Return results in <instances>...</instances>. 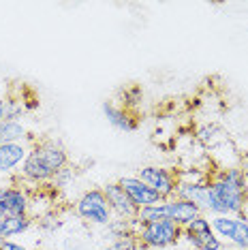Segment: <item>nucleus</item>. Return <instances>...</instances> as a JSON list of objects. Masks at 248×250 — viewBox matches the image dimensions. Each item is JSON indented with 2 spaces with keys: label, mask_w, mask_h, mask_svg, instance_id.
Segmentation results:
<instances>
[{
  "label": "nucleus",
  "mask_w": 248,
  "mask_h": 250,
  "mask_svg": "<svg viewBox=\"0 0 248 250\" xmlns=\"http://www.w3.org/2000/svg\"><path fill=\"white\" fill-rule=\"evenodd\" d=\"M248 209V173L242 167H218L207 180V216H242Z\"/></svg>",
  "instance_id": "f257e3e1"
},
{
  "label": "nucleus",
  "mask_w": 248,
  "mask_h": 250,
  "mask_svg": "<svg viewBox=\"0 0 248 250\" xmlns=\"http://www.w3.org/2000/svg\"><path fill=\"white\" fill-rule=\"evenodd\" d=\"M69 165V154L64 146L56 139L35 141L28 150V156L20 169L18 182L20 184H49L60 169Z\"/></svg>",
  "instance_id": "f03ea898"
},
{
  "label": "nucleus",
  "mask_w": 248,
  "mask_h": 250,
  "mask_svg": "<svg viewBox=\"0 0 248 250\" xmlns=\"http://www.w3.org/2000/svg\"><path fill=\"white\" fill-rule=\"evenodd\" d=\"M75 214L83 223L101 227V229L114 218V212H111L109 203H107L103 188H90L82 192V197L75 201Z\"/></svg>",
  "instance_id": "7ed1b4c3"
},
{
  "label": "nucleus",
  "mask_w": 248,
  "mask_h": 250,
  "mask_svg": "<svg viewBox=\"0 0 248 250\" xmlns=\"http://www.w3.org/2000/svg\"><path fill=\"white\" fill-rule=\"evenodd\" d=\"M135 235L142 248H169L182 240V227L171 220H156V223L139 225Z\"/></svg>",
  "instance_id": "20e7f679"
},
{
  "label": "nucleus",
  "mask_w": 248,
  "mask_h": 250,
  "mask_svg": "<svg viewBox=\"0 0 248 250\" xmlns=\"http://www.w3.org/2000/svg\"><path fill=\"white\" fill-rule=\"evenodd\" d=\"M212 231L223 244L227 242L238 250H248V220L246 216H210Z\"/></svg>",
  "instance_id": "39448f33"
},
{
  "label": "nucleus",
  "mask_w": 248,
  "mask_h": 250,
  "mask_svg": "<svg viewBox=\"0 0 248 250\" xmlns=\"http://www.w3.org/2000/svg\"><path fill=\"white\" fill-rule=\"evenodd\" d=\"M182 240L193 250H223L225 244L212 231L210 216L201 214L182 229Z\"/></svg>",
  "instance_id": "423d86ee"
},
{
  "label": "nucleus",
  "mask_w": 248,
  "mask_h": 250,
  "mask_svg": "<svg viewBox=\"0 0 248 250\" xmlns=\"http://www.w3.org/2000/svg\"><path fill=\"white\" fill-rule=\"evenodd\" d=\"M135 175H137L145 186H150V188L154 190L163 201H165V199L176 197L178 175H176L173 169L161 167V165H145V167H142Z\"/></svg>",
  "instance_id": "0eeeda50"
},
{
  "label": "nucleus",
  "mask_w": 248,
  "mask_h": 250,
  "mask_svg": "<svg viewBox=\"0 0 248 250\" xmlns=\"http://www.w3.org/2000/svg\"><path fill=\"white\" fill-rule=\"evenodd\" d=\"M103 192H105V199H107V203H109L114 216H118V218H128V220L137 218L139 208L131 201V197L124 192V188L118 182H107L103 186Z\"/></svg>",
  "instance_id": "6e6552de"
},
{
  "label": "nucleus",
  "mask_w": 248,
  "mask_h": 250,
  "mask_svg": "<svg viewBox=\"0 0 248 250\" xmlns=\"http://www.w3.org/2000/svg\"><path fill=\"white\" fill-rule=\"evenodd\" d=\"M118 184L122 186L124 192L131 197V201L139 209L148 208V206H156V203H163V199L156 195V192L152 190L150 186H145L144 182L137 178V175H122V178L118 180Z\"/></svg>",
  "instance_id": "1a4fd4ad"
},
{
  "label": "nucleus",
  "mask_w": 248,
  "mask_h": 250,
  "mask_svg": "<svg viewBox=\"0 0 248 250\" xmlns=\"http://www.w3.org/2000/svg\"><path fill=\"white\" fill-rule=\"evenodd\" d=\"M0 208H2L4 216H24V214H30V190H28L26 186H21L20 182L7 186V188H4Z\"/></svg>",
  "instance_id": "9d476101"
},
{
  "label": "nucleus",
  "mask_w": 248,
  "mask_h": 250,
  "mask_svg": "<svg viewBox=\"0 0 248 250\" xmlns=\"http://www.w3.org/2000/svg\"><path fill=\"white\" fill-rule=\"evenodd\" d=\"M163 209H165V220H171V223L180 225L184 229L190 220H195L197 216H201V209L190 201H184L180 197H171L163 201Z\"/></svg>",
  "instance_id": "9b49d317"
},
{
  "label": "nucleus",
  "mask_w": 248,
  "mask_h": 250,
  "mask_svg": "<svg viewBox=\"0 0 248 250\" xmlns=\"http://www.w3.org/2000/svg\"><path fill=\"white\" fill-rule=\"evenodd\" d=\"M28 150V144H0V173L9 175L21 169Z\"/></svg>",
  "instance_id": "f8f14e48"
},
{
  "label": "nucleus",
  "mask_w": 248,
  "mask_h": 250,
  "mask_svg": "<svg viewBox=\"0 0 248 250\" xmlns=\"http://www.w3.org/2000/svg\"><path fill=\"white\" fill-rule=\"evenodd\" d=\"M101 109H103V116L107 118V122H109L116 130L133 133V130L137 128V118H135L128 109H124L122 105H116L114 101H105V103L101 105Z\"/></svg>",
  "instance_id": "ddd939ff"
},
{
  "label": "nucleus",
  "mask_w": 248,
  "mask_h": 250,
  "mask_svg": "<svg viewBox=\"0 0 248 250\" xmlns=\"http://www.w3.org/2000/svg\"><path fill=\"white\" fill-rule=\"evenodd\" d=\"M176 197L195 203L201 214L207 212V182H178Z\"/></svg>",
  "instance_id": "4468645a"
},
{
  "label": "nucleus",
  "mask_w": 248,
  "mask_h": 250,
  "mask_svg": "<svg viewBox=\"0 0 248 250\" xmlns=\"http://www.w3.org/2000/svg\"><path fill=\"white\" fill-rule=\"evenodd\" d=\"M35 225V218L30 214L24 216H0V233L4 240H11L15 235H24V233Z\"/></svg>",
  "instance_id": "2eb2a0df"
},
{
  "label": "nucleus",
  "mask_w": 248,
  "mask_h": 250,
  "mask_svg": "<svg viewBox=\"0 0 248 250\" xmlns=\"http://www.w3.org/2000/svg\"><path fill=\"white\" fill-rule=\"evenodd\" d=\"M30 133L21 120H4L0 124V144H28Z\"/></svg>",
  "instance_id": "dca6fc26"
},
{
  "label": "nucleus",
  "mask_w": 248,
  "mask_h": 250,
  "mask_svg": "<svg viewBox=\"0 0 248 250\" xmlns=\"http://www.w3.org/2000/svg\"><path fill=\"white\" fill-rule=\"evenodd\" d=\"M137 220H128V218H114L109 220L105 227H103V235L107 237L109 242L118 240V237H126V235H133V233H137Z\"/></svg>",
  "instance_id": "f3484780"
},
{
  "label": "nucleus",
  "mask_w": 248,
  "mask_h": 250,
  "mask_svg": "<svg viewBox=\"0 0 248 250\" xmlns=\"http://www.w3.org/2000/svg\"><path fill=\"white\" fill-rule=\"evenodd\" d=\"M197 139H199L201 144L214 147L216 144L225 141V135H223V130L218 128L216 124H206V126H201L199 130H197Z\"/></svg>",
  "instance_id": "a211bd4d"
},
{
  "label": "nucleus",
  "mask_w": 248,
  "mask_h": 250,
  "mask_svg": "<svg viewBox=\"0 0 248 250\" xmlns=\"http://www.w3.org/2000/svg\"><path fill=\"white\" fill-rule=\"evenodd\" d=\"M142 246H139V240L137 235H126V237H118V240L109 242L107 246H103L101 250H139Z\"/></svg>",
  "instance_id": "6ab92c4d"
},
{
  "label": "nucleus",
  "mask_w": 248,
  "mask_h": 250,
  "mask_svg": "<svg viewBox=\"0 0 248 250\" xmlns=\"http://www.w3.org/2000/svg\"><path fill=\"white\" fill-rule=\"evenodd\" d=\"M73 180H75V169H73L71 165H66L64 169H60V171L56 173V178L49 182V186H52V188H64Z\"/></svg>",
  "instance_id": "aec40b11"
},
{
  "label": "nucleus",
  "mask_w": 248,
  "mask_h": 250,
  "mask_svg": "<svg viewBox=\"0 0 248 250\" xmlns=\"http://www.w3.org/2000/svg\"><path fill=\"white\" fill-rule=\"evenodd\" d=\"M26 113V103L24 99H7V120H21V116Z\"/></svg>",
  "instance_id": "412c9836"
},
{
  "label": "nucleus",
  "mask_w": 248,
  "mask_h": 250,
  "mask_svg": "<svg viewBox=\"0 0 248 250\" xmlns=\"http://www.w3.org/2000/svg\"><path fill=\"white\" fill-rule=\"evenodd\" d=\"M0 250H30V248L24 246V244H20V242H15V240H7Z\"/></svg>",
  "instance_id": "4be33fe9"
},
{
  "label": "nucleus",
  "mask_w": 248,
  "mask_h": 250,
  "mask_svg": "<svg viewBox=\"0 0 248 250\" xmlns=\"http://www.w3.org/2000/svg\"><path fill=\"white\" fill-rule=\"evenodd\" d=\"M7 120V99L0 96V124Z\"/></svg>",
  "instance_id": "5701e85b"
},
{
  "label": "nucleus",
  "mask_w": 248,
  "mask_h": 250,
  "mask_svg": "<svg viewBox=\"0 0 248 250\" xmlns=\"http://www.w3.org/2000/svg\"><path fill=\"white\" fill-rule=\"evenodd\" d=\"M4 188H7V186H2V184H0V203H2V195H4Z\"/></svg>",
  "instance_id": "b1692460"
},
{
  "label": "nucleus",
  "mask_w": 248,
  "mask_h": 250,
  "mask_svg": "<svg viewBox=\"0 0 248 250\" xmlns=\"http://www.w3.org/2000/svg\"><path fill=\"white\" fill-rule=\"evenodd\" d=\"M244 216H246V220H248V209H246V214H244Z\"/></svg>",
  "instance_id": "393cba45"
}]
</instances>
